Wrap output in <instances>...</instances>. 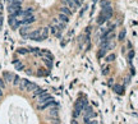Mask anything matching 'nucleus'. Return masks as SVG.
I'll return each instance as SVG.
<instances>
[{
    "instance_id": "16",
    "label": "nucleus",
    "mask_w": 138,
    "mask_h": 124,
    "mask_svg": "<svg viewBox=\"0 0 138 124\" xmlns=\"http://www.w3.org/2000/svg\"><path fill=\"white\" fill-rule=\"evenodd\" d=\"M84 110H86V118L87 119H90V118H92L93 117V113H92V109L91 108H84Z\"/></svg>"
},
{
    "instance_id": "31",
    "label": "nucleus",
    "mask_w": 138,
    "mask_h": 124,
    "mask_svg": "<svg viewBox=\"0 0 138 124\" xmlns=\"http://www.w3.org/2000/svg\"><path fill=\"white\" fill-rule=\"evenodd\" d=\"M0 15H3V9H0Z\"/></svg>"
},
{
    "instance_id": "8",
    "label": "nucleus",
    "mask_w": 138,
    "mask_h": 124,
    "mask_svg": "<svg viewBox=\"0 0 138 124\" xmlns=\"http://www.w3.org/2000/svg\"><path fill=\"white\" fill-rule=\"evenodd\" d=\"M63 3L65 4V6H68V8L70 9V10H72V12L77 10V8H78V6H77V5H75V4H74L73 1H72V0H63Z\"/></svg>"
},
{
    "instance_id": "18",
    "label": "nucleus",
    "mask_w": 138,
    "mask_h": 124,
    "mask_svg": "<svg viewBox=\"0 0 138 124\" xmlns=\"http://www.w3.org/2000/svg\"><path fill=\"white\" fill-rule=\"evenodd\" d=\"M14 67H15V69H17V70H22V69L24 68V67H23V64H22V63H19L18 60H15V62H14Z\"/></svg>"
},
{
    "instance_id": "7",
    "label": "nucleus",
    "mask_w": 138,
    "mask_h": 124,
    "mask_svg": "<svg viewBox=\"0 0 138 124\" xmlns=\"http://www.w3.org/2000/svg\"><path fill=\"white\" fill-rule=\"evenodd\" d=\"M101 14L105 15L107 19L113 15V9H111V6H107V8H102V12H101Z\"/></svg>"
},
{
    "instance_id": "17",
    "label": "nucleus",
    "mask_w": 138,
    "mask_h": 124,
    "mask_svg": "<svg viewBox=\"0 0 138 124\" xmlns=\"http://www.w3.org/2000/svg\"><path fill=\"white\" fill-rule=\"evenodd\" d=\"M44 92H45V90H42V88L37 87V88L33 91V93H32V95H33V97H37V96H40L41 93H44Z\"/></svg>"
},
{
    "instance_id": "30",
    "label": "nucleus",
    "mask_w": 138,
    "mask_h": 124,
    "mask_svg": "<svg viewBox=\"0 0 138 124\" xmlns=\"http://www.w3.org/2000/svg\"><path fill=\"white\" fill-rule=\"evenodd\" d=\"M3 91H4V90H0V100H1V97H3Z\"/></svg>"
},
{
    "instance_id": "28",
    "label": "nucleus",
    "mask_w": 138,
    "mask_h": 124,
    "mask_svg": "<svg viewBox=\"0 0 138 124\" xmlns=\"http://www.w3.org/2000/svg\"><path fill=\"white\" fill-rule=\"evenodd\" d=\"M124 35H125V32L123 31L120 35H119V40H123V38H124Z\"/></svg>"
},
{
    "instance_id": "20",
    "label": "nucleus",
    "mask_w": 138,
    "mask_h": 124,
    "mask_svg": "<svg viewBox=\"0 0 138 124\" xmlns=\"http://www.w3.org/2000/svg\"><path fill=\"white\" fill-rule=\"evenodd\" d=\"M49 115L50 117H56L58 115V109H50V111H49Z\"/></svg>"
},
{
    "instance_id": "21",
    "label": "nucleus",
    "mask_w": 138,
    "mask_h": 124,
    "mask_svg": "<svg viewBox=\"0 0 138 124\" xmlns=\"http://www.w3.org/2000/svg\"><path fill=\"white\" fill-rule=\"evenodd\" d=\"M100 5H101V8H107V6H110V3H109V0H102L100 3Z\"/></svg>"
},
{
    "instance_id": "10",
    "label": "nucleus",
    "mask_w": 138,
    "mask_h": 124,
    "mask_svg": "<svg viewBox=\"0 0 138 124\" xmlns=\"http://www.w3.org/2000/svg\"><path fill=\"white\" fill-rule=\"evenodd\" d=\"M3 79L5 81V82H13V78H14V76L12 74V73H9V72H5L4 74H3Z\"/></svg>"
},
{
    "instance_id": "11",
    "label": "nucleus",
    "mask_w": 138,
    "mask_h": 124,
    "mask_svg": "<svg viewBox=\"0 0 138 124\" xmlns=\"http://www.w3.org/2000/svg\"><path fill=\"white\" fill-rule=\"evenodd\" d=\"M32 14H33V8H27L26 10L22 12V18L28 17V15H32Z\"/></svg>"
},
{
    "instance_id": "9",
    "label": "nucleus",
    "mask_w": 138,
    "mask_h": 124,
    "mask_svg": "<svg viewBox=\"0 0 138 124\" xmlns=\"http://www.w3.org/2000/svg\"><path fill=\"white\" fill-rule=\"evenodd\" d=\"M19 32H21V35L26 38V36L30 33V26H26V24H23L22 27H21V30H19Z\"/></svg>"
},
{
    "instance_id": "13",
    "label": "nucleus",
    "mask_w": 138,
    "mask_h": 124,
    "mask_svg": "<svg viewBox=\"0 0 138 124\" xmlns=\"http://www.w3.org/2000/svg\"><path fill=\"white\" fill-rule=\"evenodd\" d=\"M28 82H30V81H27V79H21V82H19V88H21L22 91H26V87H27Z\"/></svg>"
},
{
    "instance_id": "27",
    "label": "nucleus",
    "mask_w": 138,
    "mask_h": 124,
    "mask_svg": "<svg viewBox=\"0 0 138 124\" xmlns=\"http://www.w3.org/2000/svg\"><path fill=\"white\" fill-rule=\"evenodd\" d=\"M72 1H73L77 6H79V5H81V0H72Z\"/></svg>"
},
{
    "instance_id": "2",
    "label": "nucleus",
    "mask_w": 138,
    "mask_h": 124,
    "mask_svg": "<svg viewBox=\"0 0 138 124\" xmlns=\"http://www.w3.org/2000/svg\"><path fill=\"white\" fill-rule=\"evenodd\" d=\"M9 26H10L13 30H17V28L21 26V19H18L17 17H14V15L10 14V17H9Z\"/></svg>"
},
{
    "instance_id": "29",
    "label": "nucleus",
    "mask_w": 138,
    "mask_h": 124,
    "mask_svg": "<svg viewBox=\"0 0 138 124\" xmlns=\"http://www.w3.org/2000/svg\"><path fill=\"white\" fill-rule=\"evenodd\" d=\"M3 26V15H0V27Z\"/></svg>"
},
{
    "instance_id": "32",
    "label": "nucleus",
    "mask_w": 138,
    "mask_h": 124,
    "mask_svg": "<svg viewBox=\"0 0 138 124\" xmlns=\"http://www.w3.org/2000/svg\"><path fill=\"white\" fill-rule=\"evenodd\" d=\"M81 1H82V0H81Z\"/></svg>"
},
{
    "instance_id": "15",
    "label": "nucleus",
    "mask_w": 138,
    "mask_h": 124,
    "mask_svg": "<svg viewBox=\"0 0 138 124\" xmlns=\"http://www.w3.org/2000/svg\"><path fill=\"white\" fill-rule=\"evenodd\" d=\"M60 13H63V14H67V15H72V10L69 9L68 6H62L60 8Z\"/></svg>"
},
{
    "instance_id": "24",
    "label": "nucleus",
    "mask_w": 138,
    "mask_h": 124,
    "mask_svg": "<svg viewBox=\"0 0 138 124\" xmlns=\"http://www.w3.org/2000/svg\"><path fill=\"white\" fill-rule=\"evenodd\" d=\"M106 51H107L106 49H101V50H100V53H99V56H100V58H101V56H104V55L106 54Z\"/></svg>"
},
{
    "instance_id": "3",
    "label": "nucleus",
    "mask_w": 138,
    "mask_h": 124,
    "mask_svg": "<svg viewBox=\"0 0 138 124\" xmlns=\"http://www.w3.org/2000/svg\"><path fill=\"white\" fill-rule=\"evenodd\" d=\"M40 36H41V28L30 32V33L26 36V38H30V40H33V41H40Z\"/></svg>"
},
{
    "instance_id": "5",
    "label": "nucleus",
    "mask_w": 138,
    "mask_h": 124,
    "mask_svg": "<svg viewBox=\"0 0 138 124\" xmlns=\"http://www.w3.org/2000/svg\"><path fill=\"white\" fill-rule=\"evenodd\" d=\"M34 21H36V19H34V15L32 14V15L24 17V18H23V19L21 21V24H22V26H23V24H26V26H30L31 23H33Z\"/></svg>"
},
{
    "instance_id": "12",
    "label": "nucleus",
    "mask_w": 138,
    "mask_h": 124,
    "mask_svg": "<svg viewBox=\"0 0 138 124\" xmlns=\"http://www.w3.org/2000/svg\"><path fill=\"white\" fill-rule=\"evenodd\" d=\"M59 21L60 22H63V23H68V21H69V17L67 15V14H63V13H59Z\"/></svg>"
},
{
    "instance_id": "22",
    "label": "nucleus",
    "mask_w": 138,
    "mask_h": 124,
    "mask_svg": "<svg viewBox=\"0 0 138 124\" xmlns=\"http://www.w3.org/2000/svg\"><path fill=\"white\" fill-rule=\"evenodd\" d=\"M114 59H115V55H114V54H110V55L106 56V60H107V62H113Z\"/></svg>"
},
{
    "instance_id": "6",
    "label": "nucleus",
    "mask_w": 138,
    "mask_h": 124,
    "mask_svg": "<svg viewBox=\"0 0 138 124\" xmlns=\"http://www.w3.org/2000/svg\"><path fill=\"white\" fill-rule=\"evenodd\" d=\"M49 27H45V28H41V36H40V41H44V40H46L47 37H49Z\"/></svg>"
},
{
    "instance_id": "26",
    "label": "nucleus",
    "mask_w": 138,
    "mask_h": 124,
    "mask_svg": "<svg viewBox=\"0 0 138 124\" xmlns=\"http://www.w3.org/2000/svg\"><path fill=\"white\" fill-rule=\"evenodd\" d=\"M45 60V63H46V65L49 67V68H51V60L50 59H44Z\"/></svg>"
},
{
    "instance_id": "25",
    "label": "nucleus",
    "mask_w": 138,
    "mask_h": 124,
    "mask_svg": "<svg viewBox=\"0 0 138 124\" xmlns=\"http://www.w3.org/2000/svg\"><path fill=\"white\" fill-rule=\"evenodd\" d=\"M18 53H19V54H27V53H28V50H26V49H19V50H18Z\"/></svg>"
},
{
    "instance_id": "23",
    "label": "nucleus",
    "mask_w": 138,
    "mask_h": 124,
    "mask_svg": "<svg viewBox=\"0 0 138 124\" xmlns=\"http://www.w3.org/2000/svg\"><path fill=\"white\" fill-rule=\"evenodd\" d=\"M4 88H5V81L0 79V90H4Z\"/></svg>"
},
{
    "instance_id": "19",
    "label": "nucleus",
    "mask_w": 138,
    "mask_h": 124,
    "mask_svg": "<svg viewBox=\"0 0 138 124\" xmlns=\"http://www.w3.org/2000/svg\"><path fill=\"white\" fill-rule=\"evenodd\" d=\"M19 82H21V78H19L18 76H14V78H13V85H14V86H19Z\"/></svg>"
},
{
    "instance_id": "4",
    "label": "nucleus",
    "mask_w": 138,
    "mask_h": 124,
    "mask_svg": "<svg viewBox=\"0 0 138 124\" xmlns=\"http://www.w3.org/2000/svg\"><path fill=\"white\" fill-rule=\"evenodd\" d=\"M84 106H86V101L83 100V101H78L77 102V105H75V111H74V115L77 117V115H79L81 114V111L84 109Z\"/></svg>"
},
{
    "instance_id": "14",
    "label": "nucleus",
    "mask_w": 138,
    "mask_h": 124,
    "mask_svg": "<svg viewBox=\"0 0 138 124\" xmlns=\"http://www.w3.org/2000/svg\"><path fill=\"white\" fill-rule=\"evenodd\" d=\"M36 88H37V85L28 82V85H27V87H26V91H28V92H33Z\"/></svg>"
},
{
    "instance_id": "1",
    "label": "nucleus",
    "mask_w": 138,
    "mask_h": 124,
    "mask_svg": "<svg viewBox=\"0 0 138 124\" xmlns=\"http://www.w3.org/2000/svg\"><path fill=\"white\" fill-rule=\"evenodd\" d=\"M49 101H54V100H53V97L46 92V91L44 93H41L40 96H37V102H38V105L45 104V102H49Z\"/></svg>"
}]
</instances>
